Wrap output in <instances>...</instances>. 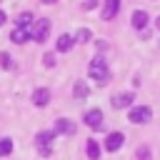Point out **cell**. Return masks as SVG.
I'll return each instance as SVG.
<instances>
[{"instance_id":"cell-1","label":"cell","mask_w":160,"mask_h":160,"mask_svg":"<svg viewBox=\"0 0 160 160\" xmlns=\"http://www.w3.org/2000/svg\"><path fill=\"white\" fill-rule=\"evenodd\" d=\"M88 72H90V78H92L98 85H108V82H110V70H108V62H105L100 55H98L95 60H90Z\"/></svg>"},{"instance_id":"cell-2","label":"cell","mask_w":160,"mask_h":160,"mask_svg":"<svg viewBox=\"0 0 160 160\" xmlns=\"http://www.w3.org/2000/svg\"><path fill=\"white\" fill-rule=\"evenodd\" d=\"M48 35H50V20H45V18H40V20L35 22V30H32V38H35L38 42H45V40H48Z\"/></svg>"},{"instance_id":"cell-3","label":"cell","mask_w":160,"mask_h":160,"mask_svg":"<svg viewBox=\"0 0 160 160\" xmlns=\"http://www.w3.org/2000/svg\"><path fill=\"white\" fill-rule=\"evenodd\" d=\"M150 118H152V110L150 108H145V105H140V108H132L130 110V122H150Z\"/></svg>"},{"instance_id":"cell-4","label":"cell","mask_w":160,"mask_h":160,"mask_svg":"<svg viewBox=\"0 0 160 160\" xmlns=\"http://www.w3.org/2000/svg\"><path fill=\"white\" fill-rule=\"evenodd\" d=\"M85 125L92 128V130L102 128V112H100L98 108H95V110H88V112H85Z\"/></svg>"},{"instance_id":"cell-5","label":"cell","mask_w":160,"mask_h":160,"mask_svg":"<svg viewBox=\"0 0 160 160\" xmlns=\"http://www.w3.org/2000/svg\"><path fill=\"white\" fill-rule=\"evenodd\" d=\"M122 142H125V135H122V132H110V135H108V140H105V150L115 152V150H120V148H122Z\"/></svg>"},{"instance_id":"cell-6","label":"cell","mask_w":160,"mask_h":160,"mask_svg":"<svg viewBox=\"0 0 160 160\" xmlns=\"http://www.w3.org/2000/svg\"><path fill=\"white\" fill-rule=\"evenodd\" d=\"M120 10V0H105L102 5V20H112Z\"/></svg>"},{"instance_id":"cell-7","label":"cell","mask_w":160,"mask_h":160,"mask_svg":"<svg viewBox=\"0 0 160 160\" xmlns=\"http://www.w3.org/2000/svg\"><path fill=\"white\" fill-rule=\"evenodd\" d=\"M55 132H58V135H72V132H75V125H72L68 118H60V120L55 122Z\"/></svg>"},{"instance_id":"cell-8","label":"cell","mask_w":160,"mask_h":160,"mask_svg":"<svg viewBox=\"0 0 160 160\" xmlns=\"http://www.w3.org/2000/svg\"><path fill=\"white\" fill-rule=\"evenodd\" d=\"M32 102H35L38 108L48 105V102H50V90H48V88H40V90H35V92H32Z\"/></svg>"},{"instance_id":"cell-9","label":"cell","mask_w":160,"mask_h":160,"mask_svg":"<svg viewBox=\"0 0 160 160\" xmlns=\"http://www.w3.org/2000/svg\"><path fill=\"white\" fill-rule=\"evenodd\" d=\"M50 140H52V132H38V148L42 155H50Z\"/></svg>"},{"instance_id":"cell-10","label":"cell","mask_w":160,"mask_h":160,"mask_svg":"<svg viewBox=\"0 0 160 160\" xmlns=\"http://www.w3.org/2000/svg\"><path fill=\"white\" fill-rule=\"evenodd\" d=\"M10 40H12L15 45H22V42H28V40H30V32H28L25 28H15V30L10 32Z\"/></svg>"},{"instance_id":"cell-11","label":"cell","mask_w":160,"mask_h":160,"mask_svg":"<svg viewBox=\"0 0 160 160\" xmlns=\"http://www.w3.org/2000/svg\"><path fill=\"white\" fill-rule=\"evenodd\" d=\"M72 45H75V38H72V35H60V38H58V42H55L58 52H68Z\"/></svg>"},{"instance_id":"cell-12","label":"cell","mask_w":160,"mask_h":160,"mask_svg":"<svg viewBox=\"0 0 160 160\" xmlns=\"http://www.w3.org/2000/svg\"><path fill=\"white\" fill-rule=\"evenodd\" d=\"M130 102H132V92H118L112 98V108H118V110L120 108H128Z\"/></svg>"},{"instance_id":"cell-13","label":"cell","mask_w":160,"mask_h":160,"mask_svg":"<svg viewBox=\"0 0 160 160\" xmlns=\"http://www.w3.org/2000/svg\"><path fill=\"white\" fill-rule=\"evenodd\" d=\"M145 25H148V12H145V10H135V12H132V28L142 30Z\"/></svg>"},{"instance_id":"cell-14","label":"cell","mask_w":160,"mask_h":160,"mask_svg":"<svg viewBox=\"0 0 160 160\" xmlns=\"http://www.w3.org/2000/svg\"><path fill=\"white\" fill-rule=\"evenodd\" d=\"M88 92H90V90H88V85H85L82 80H78V82L72 85V95H75L78 100H85V98H88Z\"/></svg>"},{"instance_id":"cell-15","label":"cell","mask_w":160,"mask_h":160,"mask_svg":"<svg viewBox=\"0 0 160 160\" xmlns=\"http://www.w3.org/2000/svg\"><path fill=\"white\" fill-rule=\"evenodd\" d=\"M88 158H90V160H98V158H100V145H98L95 140H88Z\"/></svg>"},{"instance_id":"cell-16","label":"cell","mask_w":160,"mask_h":160,"mask_svg":"<svg viewBox=\"0 0 160 160\" xmlns=\"http://www.w3.org/2000/svg\"><path fill=\"white\" fill-rule=\"evenodd\" d=\"M15 22H18V28H28V25L32 22V12H28V10H25V12H20Z\"/></svg>"},{"instance_id":"cell-17","label":"cell","mask_w":160,"mask_h":160,"mask_svg":"<svg viewBox=\"0 0 160 160\" xmlns=\"http://www.w3.org/2000/svg\"><path fill=\"white\" fill-rule=\"evenodd\" d=\"M88 40H90V30L88 28H80L75 32V42H88Z\"/></svg>"},{"instance_id":"cell-18","label":"cell","mask_w":160,"mask_h":160,"mask_svg":"<svg viewBox=\"0 0 160 160\" xmlns=\"http://www.w3.org/2000/svg\"><path fill=\"white\" fill-rule=\"evenodd\" d=\"M10 152H12V140L2 138L0 140V155H10Z\"/></svg>"},{"instance_id":"cell-19","label":"cell","mask_w":160,"mask_h":160,"mask_svg":"<svg viewBox=\"0 0 160 160\" xmlns=\"http://www.w3.org/2000/svg\"><path fill=\"white\" fill-rule=\"evenodd\" d=\"M0 65H2L5 70H12V58H10L8 52H0Z\"/></svg>"},{"instance_id":"cell-20","label":"cell","mask_w":160,"mask_h":160,"mask_svg":"<svg viewBox=\"0 0 160 160\" xmlns=\"http://www.w3.org/2000/svg\"><path fill=\"white\" fill-rule=\"evenodd\" d=\"M138 158L140 160H150V150L148 148H138Z\"/></svg>"},{"instance_id":"cell-21","label":"cell","mask_w":160,"mask_h":160,"mask_svg":"<svg viewBox=\"0 0 160 160\" xmlns=\"http://www.w3.org/2000/svg\"><path fill=\"white\" fill-rule=\"evenodd\" d=\"M42 60H45V68H52V65H55V55H52V52H48Z\"/></svg>"},{"instance_id":"cell-22","label":"cell","mask_w":160,"mask_h":160,"mask_svg":"<svg viewBox=\"0 0 160 160\" xmlns=\"http://www.w3.org/2000/svg\"><path fill=\"white\" fill-rule=\"evenodd\" d=\"M5 20H8V18H5V12H2V10H0V25H2V22H5Z\"/></svg>"},{"instance_id":"cell-23","label":"cell","mask_w":160,"mask_h":160,"mask_svg":"<svg viewBox=\"0 0 160 160\" xmlns=\"http://www.w3.org/2000/svg\"><path fill=\"white\" fill-rule=\"evenodd\" d=\"M155 25H158V30H160V18H158V20H155Z\"/></svg>"},{"instance_id":"cell-24","label":"cell","mask_w":160,"mask_h":160,"mask_svg":"<svg viewBox=\"0 0 160 160\" xmlns=\"http://www.w3.org/2000/svg\"><path fill=\"white\" fill-rule=\"evenodd\" d=\"M42 2H55V0H42Z\"/></svg>"}]
</instances>
